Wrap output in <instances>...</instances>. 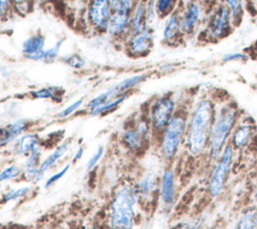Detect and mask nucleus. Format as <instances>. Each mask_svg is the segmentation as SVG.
Listing matches in <instances>:
<instances>
[{
    "mask_svg": "<svg viewBox=\"0 0 257 229\" xmlns=\"http://www.w3.org/2000/svg\"><path fill=\"white\" fill-rule=\"evenodd\" d=\"M217 101L212 96H202L189 109L188 129L184 151L193 160L205 159Z\"/></svg>",
    "mask_w": 257,
    "mask_h": 229,
    "instance_id": "nucleus-1",
    "label": "nucleus"
},
{
    "mask_svg": "<svg viewBox=\"0 0 257 229\" xmlns=\"http://www.w3.org/2000/svg\"><path fill=\"white\" fill-rule=\"evenodd\" d=\"M242 111L233 99H224L216 104V111L210 132L209 146L205 161L211 165L219 158L236 127Z\"/></svg>",
    "mask_w": 257,
    "mask_h": 229,
    "instance_id": "nucleus-2",
    "label": "nucleus"
},
{
    "mask_svg": "<svg viewBox=\"0 0 257 229\" xmlns=\"http://www.w3.org/2000/svg\"><path fill=\"white\" fill-rule=\"evenodd\" d=\"M139 203L140 199L134 183L119 185L109 203L108 225L110 229H133Z\"/></svg>",
    "mask_w": 257,
    "mask_h": 229,
    "instance_id": "nucleus-3",
    "label": "nucleus"
},
{
    "mask_svg": "<svg viewBox=\"0 0 257 229\" xmlns=\"http://www.w3.org/2000/svg\"><path fill=\"white\" fill-rule=\"evenodd\" d=\"M190 107H180L167 125V127L158 136L159 153L167 165H173L178 159L182 150H184L186 134L188 129Z\"/></svg>",
    "mask_w": 257,
    "mask_h": 229,
    "instance_id": "nucleus-4",
    "label": "nucleus"
},
{
    "mask_svg": "<svg viewBox=\"0 0 257 229\" xmlns=\"http://www.w3.org/2000/svg\"><path fill=\"white\" fill-rule=\"evenodd\" d=\"M237 155V152L228 143L222 150L219 158L211 165L205 187L209 200H218L225 193L233 174Z\"/></svg>",
    "mask_w": 257,
    "mask_h": 229,
    "instance_id": "nucleus-5",
    "label": "nucleus"
},
{
    "mask_svg": "<svg viewBox=\"0 0 257 229\" xmlns=\"http://www.w3.org/2000/svg\"><path fill=\"white\" fill-rule=\"evenodd\" d=\"M178 108V101L171 92L156 96L150 102L146 116L152 126L155 137H158L167 127Z\"/></svg>",
    "mask_w": 257,
    "mask_h": 229,
    "instance_id": "nucleus-6",
    "label": "nucleus"
},
{
    "mask_svg": "<svg viewBox=\"0 0 257 229\" xmlns=\"http://www.w3.org/2000/svg\"><path fill=\"white\" fill-rule=\"evenodd\" d=\"M148 77H149L148 73H136V74L126 76L121 80L117 81L116 83H114L113 85H111L110 87H108L106 90L90 98L85 105L87 109L90 110L92 108L99 106L100 104H102L103 102L111 98L117 97L122 94H128L131 90L135 89L136 87L141 85L143 82H145L148 79Z\"/></svg>",
    "mask_w": 257,
    "mask_h": 229,
    "instance_id": "nucleus-7",
    "label": "nucleus"
},
{
    "mask_svg": "<svg viewBox=\"0 0 257 229\" xmlns=\"http://www.w3.org/2000/svg\"><path fill=\"white\" fill-rule=\"evenodd\" d=\"M233 23L230 9L225 4H221L208 16L204 34L209 40H220L231 32Z\"/></svg>",
    "mask_w": 257,
    "mask_h": 229,
    "instance_id": "nucleus-8",
    "label": "nucleus"
},
{
    "mask_svg": "<svg viewBox=\"0 0 257 229\" xmlns=\"http://www.w3.org/2000/svg\"><path fill=\"white\" fill-rule=\"evenodd\" d=\"M178 201V176L173 165H167L160 174L159 203L166 212H171Z\"/></svg>",
    "mask_w": 257,
    "mask_h": 229,
    "instance_id": "nucleus-9",
    "label": "nucleus"
},
{
    "mask_svg": "<svg viewBox=\"0 0 257 229\" xmlns=\"http://www.w3.org/2000/svg\"><path fill=\"white\" fill-rule=\"evenodd\" d=\"M257 137V125L248 114L240 117L229 140V144L237 154L249 149Z\"/></svg>",
    "mask_w": 257,
    "mask_h": 229,
    "instance_id": "nucleus-10",
    "label": "nucleus"
},
{
    "mask_svg": "<svg viewBox=\"0 0 257 229\" xmlns=\"http://www.w3.org/2000/svg\"><path fill=\"white\" fill-rule=\"evenodd\" d=\"M155 31L151 26H147L143 30L131 32L122 42L125 53L135 58L147 56L154 47Z\"/></svg>",
    "mask_w": 257,
    "mask_h": 229,
    "instance_id": "nucleus-11",
    "label": "nucleus"
},
{
    "mask_svg": "<svg viewBox=\"0 0 257 229\" xmlns=\"http://www.w3.org/2000/svg\"><path fill=\"white\" fill-rule=\"evenodd\" d=\"M112 14L110 0H89L86 10V21L93 31L104 33Z\"/></svg>",
    "mask_w": 257,
    "mask_h": 229,
    "instance_id": "nucleus-12",
    "label": "nucleus"
},
{
    "mask_svg": "<svg viewBox=\"0 0 257 229\" xmlns=\"http://www.w3.org/2000/svg\"><path fill=\"white\" fill-rule=\"evenodd\" d=\"M160 174L155 170H148L134 183L140 203L152 205L159 201Z\"/></svg>",
    "mask_w": 257,
    "mask_h": 229,
    "instance_id": "nucleus-13",
    "label": "nucleus"
},
{
    "mask_svg": "<svg viewBox=\"0 0 257 229\" xmlns=\"http://www.w3.org/2000/svg\"><path fill=\"white\" fill-rule=\"evenodd\" d=\"M131 33V14L112 12L104 34L110 39L123 42Z\"/></svg>",
    "mask_w": 257,
    "mask_h": 229,
    "instance_id": "nucleus-14",
    "label": "nucleus"
},
{
    "mask_svg": "<svg viewBox=\"0 0 257 229\" xmlns=\"http://www.w3.org/2000/svg\"><path fill=\"white\" fill-rule=\"evenodd\" d=\"M45 36L37 31L28 35L21 44L22 56L31 61H43L46 48Z\"/></svg>",
    "mask_w": 257,
    "mask_h": 229,
    "instance_id": "nucleus-15",
    "label": "nucleus"
},
{
    "mask_svg": "<svg viewBox=\"0 0 257 229\" xmlns=\"http://www.w3.org/2000/svg\"><path fill=\"white\" fill-rule=\"evenodd\" d=\"M181 14V26L184 35H192L202 21V7L198 2H190Z\"/></svg>",
    "mask_w": 257,
    "mask_h": 229,
    "instance_id": "nucleus-16",
    "label": "nucleus"
},
{
    "mask_svg": "<svg viewBox=\"0 0 257 229\" xmlns=\"http://www.w3.org/2000/svg\"><path fill=\"white\" fill-rule=\"evenodd\" d=\"M29 128L26 119H17L0 128V149L13 145Z\"/></svg>",
    "mask_w": 257,
    "mask_h": 229,
    "instance_id": "nucleus-17",
    "label": "nucleus"
},
{
    "mask_svg": "<svg viewBox=\"0 0 257 229\" xmlns=\"http://www.w3.org/2000/svg\"><path fill=\"white\" fill-rule=\"evenodd\" d=\"M41 156H42L41 145L36 147L30 154L27 155L22 167V177L27 182L38 183L43 178V175L39 171V167L42 161Z\"/></svg>",
    "mask_w": 257,
    "mask_h": 229,
    "instance_id": "nucleus-18",
    "label": "nucleus"
},
{
    "mask_svg": "<svg viewBox=\"0 0 257 229\" xmlns=\"http://www.w3.org/2000/svg\"><path fill=\"white\" fill-rule=\"evenodd\" d=\"M181 26V14L179 11L174 10L170 13L165 20L163 27V41L168 45H176L183 37Z\"/></svg>",
    "mask_w": 257,
    "mask_h": 229,
    "instance_id": "nucleus-19",
    "label": "nucleus"
},
{
    "mask_svg": "<svg viewBox=\"0 0 257 229\" xmlns=\"http://www.w3.org/2000/svg\"><path fill=\"white\" fill-rule=\"evenodd\" d=\"M120 141L124 148L133 153H140L144 151L150 144V141L144 138L133 124L122 130L120 134Z\"/></svg>",
    "mask_w": 257,
    "mask_h": 229,
    "instance_id": "nucleus-20",
    "label": "nucleus"
},
{
    "mask_svg": "<svg viewBox=\"0 0 257 229\" xmlns=\"http://www.w3.org/2000/svg\"><path fill=\"white\" fill-rule=\"evenodd\" d=\"M41 138L39 134L34 132L24 133L12 145V153L15 156H27L36 147L40 146Z\"/></svg>",
    "mask_w": 257,
    "mask_h": 229,
    "instance_id": "nucleus-21",
    "label": "nucleus"
},
{
    "mask_svg": "<svg viewBox=\"0 0 257 229\" xmlns=\"http://www.w3.org/2000/svg\"><path fill=\"white\" fill-rule=\"evenodd\" d=\"M231 229H257V203L245 206Z\"/></svg>",
    "mask_w": 257,
    "mask_h": 229,
    "instance_id": "nucleus-22",
    "label": "nucleus"
},
{
    "mask_svg": "<svg viewBox=\"0 0 257 229\" xmlns=\"http://www.w3.org/2000/svg\"><path fill=\"white\" fill-rule=\"evenodd\" d=\"M70 149V143L69 142H63L59 144L50 154H48L42 161L39 167L40 173L44 176V173H46L48 170H50L60 159L63 158V156L69 151Z\"/></svg>",
    "mask_w": 257,
    "mask_h": 229,
    "instance_id": "nucleus-23",
    "label": "nucleus"
},
{
    "mask_svg": "<svg viewBox=\"0 0 257 229\" xmlns=\"http://www.w3.org/2000/svg\"><path fill=\"white\" fill-rule=\"evenodd\" d=\"M64 90L61 86L50 85L43 86L30 91V95L36 99H50L52 101H60L63 97Z\"/></svg>",
    "mask_w": 257,
    "mask_h": 229,
    "instance_id": "nucleus-24",
    "label": "nucleus"
},
{
    "mask_svg": "<svg viewBox=\"0 0 257 229\" xmlns=\"http://www.w3.org/2000/svg\"><path fill=\"white\" fill-rule=\"evenodd\" d=\"M148 25L146 18L145 2L139 0L131 13V32H137L143 30Z\"/></svg>",
    "mask_w": 257,
    "mask_h": 229,
    "instance_id": "nucleus-25",
    "label": "nucleus"
},
{
    "mask_svg": "<svg viewBox=\"0 0 257 229\" xmlns=\"http://www.w3.org/2000/svg\"><path fill=\"white\" fill-rule=\"evenodd\" d=\"M128 94H122V95H119L117 97H114V98H111L105 102H103L102 104H100L99 106L95 107V108H92L90 110H88L89 114L92 116V117H98V116H103L107 112H110L111 110L115 109L116 107H118L126 98H127Z\"/></svg>",
    "mask_w": 257,
    "mask_h": 229,
    "instance_id": "nucleus-26",
    "label": "nucleus"
},
{
    "mask_svg": "<svg viewBox=\"0 0 257 229\" xmlns=\"http://www.w3.org/2000/svg\"><path fill=\"white\" fill-rule=\"evenodd\" d=\"M207 223L205 214L199 213L179 221L172 229H201Z\"/></svg>",
    "mask_w": 257,
    "mask_h": 229,
    "instance_id": "nucleus-27",
    "label": "nucleus"
},
{
    "mask_svg": "<svg viewBox=\"0 0 257 229\" xmlns=\"http://www.w3.org/2000/svg\"><path fill=\"white\" fill-rule=\"evenodd\" d=\"M30 191H31V188L29 186H24V187H19V188H11L1 196V201L3 203L16 201L18 199H21V198L27 196L30 193Z\"/></svg>",
    "mask_w": 257,
    "mask_h": 229,
    "instance_id": "nucleus-28",
    "label": "nucleus"
},
{
    "mask_svg": "<svg viewBox=\"0 0 257 229\" xmlns=\"http://www.w3.org/2000/svg\"><path fill=\"white\" fill-rule=\"evenodd\" d=\"M63 43H64V39L59 38L52 45L46 47L45 51H44L43 62L51 63V62H54L56 59L60 58V51H61V47H62Z\"/></svg>",
    "mask_w": 257,
    "mask_h": 229,
    "instance_id": "nucleus-29",
    "label": "nucleus"
},
{
    "mask_svg": "<svg viewBox=\"0 0 257 229\" xmlns=\"http://www.w3.org/2000/svg\"><path fill=\"white\" fill-rule=\"evenodd\" d=\"M60 60L67 66L76 70L83 69L86 66V60L78 53L65 54L63 56H60Z\"/></svg>",
    "mask_w": 257,
    "mask_h": 229,
    "instance_id": "nucleus-30",
    "label": "nucleus"
},
{
    "mask_svg": "<svg viewBox=\"0 0 257 229\" xmlns=\"http://www.w3.org/2000/svg\"><path fill=\"white\" fill-rule=\"evenodd\" d=\"M20 176H22V167L17 164L9 165L0 171V183L15 180Z\"/></svg>",
    "mask_w": 257,
    "mask_h": 229,
    "instance_id": "nucleus-31",
    "label": "nucleus"
},
{
    "mask_svg": "<svg viewBox=\"0 0 257 229\" xmlns=\"http://www.w3.org/2000/svg\"><path fill=\"white\" fill-rule=\"evenodd\" d=\"M139 0H110L112 12L131 14Z\"/></svg>",
    "mask_w": 257,
    "mask_h": 229,
    "instance_id": "nucleus-32",
    "label": "nucleus"
},
{
    "mask_svg": "<svg viewBox=\"0 0 257 229\" xmlns=\"http://www.w3.org/2000/svg\"><path fill=\"white\" fill-rule=\"evenodd\" d=\"M145 2V10H146V18L149 26L153 27L154 23L157 21L159 17V13L157 10L156 0H147Z\"/></svg>",
    "mask_w": 257,
    "mask_h": 229,
    "instance_id": "nucleus-33",
    "label": "nucleus"
},
{
    "mask_svg": "<svg viewBox=\"0 0 257 229\" xmlns=\"http://www.w3.org/2000/svg\"><path fill=\"white\" fill-rule=\"evenodd\" d=\"M14 13L25 16L28 14L34 5V0H12Z\"/></svg>",
    "mask_w": 257,
    "mask_h": 229,
    "instance_id": "nucleus-34",
    "label": "nucleus"
},
{
    "mask_svg": "<svg viewBox=\"0 0 257 229\" xmlns=\"http://www.w3.org/2000/svg\"><path fill=\"white\" fill-rule=\"evenodd\" d=\"M84 103L83 98H77L76 100L72 101L70 104L66 105L65 107H63L62 109H60L57 113V117L59 119H66L68 117H70L71 114H73L75 111H77Z\"/></svg>",
    "mask_w": 257,
    "mask_h": 229,
    "instance_id": "nucleus-35",
    "label": "nucleus"
},
{
    "mask_svg": "<svg viewBox=\"0 0 257 229\" xmlns=\"http://www.w3.org/2000/svg\"><path fill=\"white\" fill-rule=\"evenodd\" d=\"M243 1L244 0H224V4L230 9L233 21L236 23L238 19H240L242 14V8H243Z\"/></svg>",
    "mask_w": 257,
    "mask_h": 229,
    "instance_id": "nucleus-36",
    "label": "nucleus"
},
{
    "mask_svg": "<svg viewBox=\"0 0 257 229\" xmlns=\"http://www.w3.org/2000/svg\"><path fill=\"white\" fill-rule=\"evenodd\" d=\"M175 0H156L157 10L160 17H167L174 11Z\"/></svg>",
    "mask_w": 257,
    "mask_h": 229,
    "instance_id": "nucleus-37",
    "label": "nucleus"
},
{
    "mask_svg": "<svg viewBox=\"0 0 257 229\" xmlns=\"http://www.w3.org/2000/svg\"><path fill=\"white\" fill-rule=\"evenodd\" d=\"M14 13L12 0H0V21H5Z\"/></svg>",
    "mask_w": 257,
    "mask_h": 229,
    "instance_id": "nucleus-38",
    "label": "nucleus"
},
{
    "mask_svg": "<svg viewBox=\"0 0 257 229\" xmlns=\"http://www.w3.org/2000/svg\"><path fill=\"white\" fill-rule=\"evenodd\" d=\"M103 154H104V147L102 145H99L86 163V170L88 172L91 171L98 164V162L101 160Z\"/></svg>",
    "mask_w": 257,
    "mask_h": 229,
    "instance_id": "nucleus-39",
    "label": "nucleus"
},
{
    "mask_svg": "<svg viewBox=\"0 0 257 229\" xmlns=\"http://www.w3.org/2000/svg\"><path fill=\"white\" fill-rule=\"evenodd\" d=\"M69 168H70V165L67 164V165H65L61 170H59L58 172L52 174L49 178L46 179V181H45V183H44V187H45L46 189H48L49 187H51L52 185H54L55 183H57L58 181H60V179H62V178L65 176V174L69 171Z\"/></svg>",
    "mask_w": 257,
    "mask_h": 229,
    "instance_id": "nucleus-40",
    "label": "nucleus"
},
{
    "mask_svg": "<svg viewBox=\"0 0 257 229\" xmlns=\"http://www.w3.org/2000/svg\"><path fill=\"white\" fill-rule=\"evenodd\" d=\"M250 58V55L248 53H244V52H229V53H225L222 57V60L224 62H232V61H247Z\"/></svg>",
    "mask_w": 257,
    "mask_h": 229,
    "instance_id": "nucleus-41",
    "label": "nucleus"
},
{
    "mask_svg": "<svg viewBox=\"0 0 257 229\" xmlns=\"http://www.w3.org/2000/svg\"><path fill=\"white\" fill-rule=\"evenodd\" d=\"M250 200L252 203H257V169H255L251 179H250Z\"/></svg>",
    "mask_w": 257,
    "mask_h": 229,
    "instance_id": "nucleus-42",
    "label": "nucleus"
},
{
    "mask_svg": "<svg viewBox=\"0 0 257 229\" xmlns=\"http://www.w3.org/2000/svg\"><path fill=\"white\" fill-rule=\"evenodd\" d=\"M83 155H84V149H83V147L79 146V147L75 150V152H74V155H73V157H72V162L75 163V162L79 161V160L83 157Z\"/></svg>",
    "mask_w": 257,
    "mask_h": 229,
    "instance_id": "nucleus-43",
    "label": "nucleus"
},
{
    "mask_svg": "<svg viewBox=\"0 0 257 229\" xmlns=\"http://www.w3.org/2000/svg\"><path fill=\"white\" fill-rule=\"evenodd\" d=\"M201 229H217V227L215 226V225H213V224H209V223H207L206 225H204Z\"/></svg>",
    "mask_w": 257,
    "mask_h": 229,
    "instance_id": "nucleus-44",
    "label": "nucleus"
},
{
    "mask_svg": "<svg viewBox=\"0 0 257 229\" xmlns=\"http://www.w3.org/2000/svg\"><path fill=\"white\" fill-rule=\"evenodd\" d=\"M253 166H254V169H257V151H256V154L253 159Z\"/></svg>",
    "mask_w": 257,
    "mask_h": 229,
    "instance_id": "nucleus-45",
    "label": "nucleus"
},
{
    "mask_svg": "<svg viewBox=\"0 0 257 229\" xmlns=\"http://www.w3.org/2000/svg\"><path fill=\"white\" fill-rule=\"evenodd\" d=\"M253 54H254L255 58L257 59V42L255 43V46L253 47Z\"/></svg>",
    "mask_w": 257,
    "mask_h": 229,
    "instance_id": "nucleus-46",
    "label": "nucleus"
},
{
    "mask_svg": "<svg viewBox=\"0 0 257 229\" xmlns=\"http://www.w3.org/2000/svg\"><path fill=\"white\" fill-rule=\"evenodd\" d=\"M0 199H1V197H0Z\"/></svg>",
    "mask_w": 257,
    "mask_h": 229,
    "instance_id": "nucleus-47",
    "label": "nucleus"
}]
</instances>
